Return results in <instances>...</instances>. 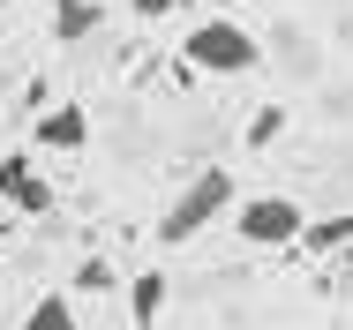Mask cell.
<instances>
[{"instance_id": "obj_1", "label": "cell", "mask_w": 353, "mask_h": 330, "mask_svg": "<svg viewBox=\"0 0 353 330\" xmlns=\"http://www.w3.org/2000/svg\"><path fill=\"white\" fill-rule=\"evenodd\" d=\"M181 61L196 68V75H256L263 68V38L248 23H233V15H203L181 38Z\"/></svg>"}, {"instance_id": "obj_2", "label": "cell", "mask_w": 353, "mask_h": 330, "mask_svg": "<svg viewBox=\"0 0 353 330\" xmlns=\"http://www.w3.org/2000/svg\"><path fill=\"white\" fill-rule=\"evenodd\" d=\"M225 210H233V173L203 165V173H196V181H188L181 196L165 203V218H158V240H165V248H188L196 233H211Z\"/></svg>"}, {"instance_id": "obj_3", "label": "cell", "mask_w": 353, "mask_h": 330, "mask_svg": "<svg viewBox=\"0 0 353 330\" xmlns=\"http://www.w3.org/2000/svg\"><path fill=\"white\" fill-rule=\"evenodd\" d=\"M233 233L248 248H293L308 233V210L293 196H248V203H233Z\"/></svg>"}, {"instance_id": "obj_4", "label": "cell", "mask_w": 353, "mask_h": 330, "mask_svg": "<svg viewBox=\"0 0 353 330\" xmlns=\"http://www.w3.org/2000/svg\"><path fill=\"white\" fill-rule=\"evenodd\" d=\"M0 203L15 210V218H53V181L30 165V158H0Z\"/></svg>"}, {"instance_id": "obj_5", "label": "cell", "mask_w": 353, "mask_h": 330, "mask_svg": "<svg viewBox=\"0 0 353 330\" xmlns=\"http://www.w3.org/2000/svg\"><path fill=\"white\" fill-rule=\"evenodd\" d=\"M83 143H90V113H83V105L38 113V150H83Z\"/></svg>"}, {"instance_id": "obj_6", "label": "cell", "mask_w": 353, "mask_h": 330, "mask_svg": "<svg viewBox=\"0 0 353 330\" xmlns=\"http://www.w3.org/2000/svg\"><path fill=\"white\" fill-rule=\"evenodd\" d=\"M98 23H105L98 0H53V38H61V45H83Z\"/></svg>"}, {"instance_id": "obj_7", "label": "cell", "mask_w": 353, "mask_h": 330, "mask_svg": "<svg viewBox=\"0 0 353 330\" xmlns=\"http://www.w3.org/2000/svg\"><path fill=\"white\" fill-rule=\"evenodd\" d=\"M15 330H83V323H75V300H68V293H38L30 316H23Z\"/></svg>"}, {"instance_id": "obj_8", "label": "cell", "mask_w": 353, "mask_h": 330, "mask_svg": "<svg viewBox=\"0 0 353 330\" xmlns=\"http://www.w3.org/2000/svg\"><path fill=\"white\" fill-rule=\"evenodd\" d=\"M128 308H136V330L158 323V308H165V270H143V278H128Z\"/></svg>"}, {"instance_id": "obj_9", "label": "cell", "mask_w": 353, "mask_h": 330, "mask_svg": "<svg viewBox=\"0 0 353 330\" xmlns=\"http://www.w3.org/2000/svg\"><path fill=\"white\" fill-rule=\"evenodd\" d=\"M353 240V210H339V218H316L308 233H301V248H316V256H331V248H346Z\"/></svg>"}, {"instance_id": "obj_10", "label": "cell", "mask_w": 353, "mask_h": 330, "mask_svg": "<svg viewBox=\"0 0 353 330\" xmlns=\"http://www.w3.org/2000/svg\"><path fill=\"white\" fill-rule=\"evenodd\" d=\"M279 135H285V113H279V105H263V113L248 121V143H256V150H263V143H279Z\"/></svg>"}, {"instance_id": "obj_11", "label": "cell", "mask_w": 353, "mask_h": 330, "mask_svg": "<svg viewBox=\"0 0 353 330\" xmlns=\"http://www.w3.org/2000/svg\"><path fill=\"white\" fill-rule=\"evenodd\" d=\"M75 285H90V293H105V285H113V270H105V263H83V270H75Z\"/></svg>"}, {"instance_id": "obj_12", "label": "cell", "mask_w": 353, "mask_h": 330, "mask_svg": "<svg viewBox=\"0 0 353 330\" xmlns=\"http://www.w3.org/2000/svg\"><path fill=\"white\" fill-rule=\"evenodd\" d=\"M136 15H165V8H181V0H128Z\"/></svg>"}, {"instance_id": "obj_13", "label": "cell", "mask_w": 353, "mask_h": 330, "mask_svg": "<svg viewBox=\"0 0 353 330\" xmlns=\"http://www.w3.org/2000/svg\"><path fill=\"white\" fill-rule=\"evenodd\" d=\"M0 8H15V0H0Z\"/></svg>"}]
</instances>
